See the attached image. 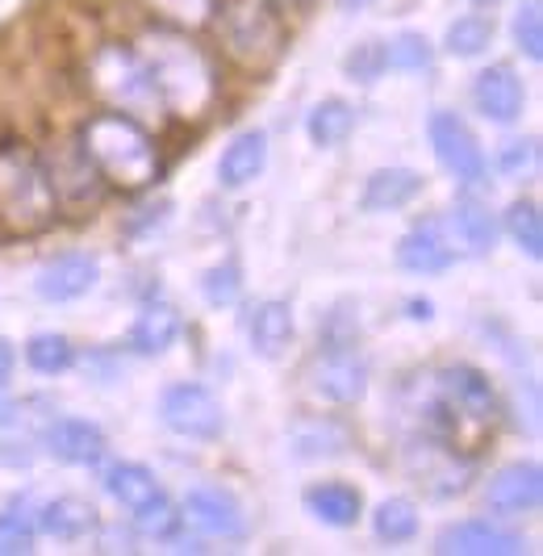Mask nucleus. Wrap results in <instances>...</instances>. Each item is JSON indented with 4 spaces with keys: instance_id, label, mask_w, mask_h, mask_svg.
Masks as SVG:
<instances>
[{
    "instance_id": "1",
    "label": "nucleus",
    "mask_w": 543,
    "mask_h": 556,
    "mask_svg": "<svg viewBox=\"0 0 543 556\" xmlns=\"http://www.w3.org/2000/svg\"><path fill=\"white\" fill-rule=\"evenodd\" d=\"M138 59L147 67V76L155 84L160 110L172 117H210L222 97L214 59L205 55L189 38V29L176 26H151L138 38Z\"/></svg>"
},
{
    "instance_id": "2",
    "label": "nucleus",
    "mask_w": 543,
    "mask_h": 556,
    "mask_svg": "<svg viewBox=\"0 0 543 556\" xmlns=\"http://www.w3.org/2000/svg\"><path fill=\"white\" fill-rule=\"evenodd\" d=\"M80 147L84 155L92 160V167L101 172V180L113 185V189H126V193H138L147 185L160 180V142L155 135L122 110H97L84 117L80 126Z\"/></svg>"
},
{
    "instance_id": "3",
    "label": "nucleus",
    "mask_w": 543,
    "mask_h": 556,
    "mask_svg": "<svg viewBox=\"0 0 543 556\" xmlns=\"http://www.w3.org/2000/svg\"><path fill=\"white\" fill-rule=\"evenodd\" d=\"M59 218L42 151L29 142H0V226L9 235H38Z\"/></svg>"
},
{
    "instance_id": "4",
    "label": "nucleus",
    "mask_w": 543,
    "mask_h": 556,
    "mask_svg": "<svg viewBox=\"0 0 543 556\" xmlns=\"http://www.w3.org/2000/svg\"><path fill=\"white\" fill-rule=\"evenodd\" d=\"M222 51L247 72H268L285 51V22L276 0H214V17Z\"/></svg>"
},
{
    "instance_id": "5",
    "label": "nucleus",
    "mask_w": 543,
    "mask_h": 556,
    "mask_svg": "<svg viewBox=\"0 0 543 556\" xmlns=\"http://www.w3.org/2000/svg\"><path fill=\"white\" fill-rule=\"evenodd\" d=\"M84 76H88L84 84L101 97L105 110H122L130 117H147V113L160 110L155 84L147 76L138 51L126 42H97L84 55Z\"/></svg>"
},
{
    "instance_id": "6",
    "label": "nucleus",
    "mask_w": 543,
    "mask_h": 556,
    "mask_svg": "<svg viewBox=\"0 0 543 556\" xmlns=\"http://www.w3.org/2000/svg\"><path fill=\"white\" fill-rule=\"evenodd\" d=\"M105 490L113 502H122L135 523L160 540H172L176 528H180V515L167 498V490L160 485V477L151 473L147 465H113L105 473Z\"/></svg>"
},
{
    "instance_id": "7",
    "label": "nucleus",
    "mask_w": 543,
    "mask_h": 556,
    "mask_svg": "<svg viewBox=\"0 0 543 556\" xmlns=\"http://www.w3.org/2000/svg\"><path fill=\"white\" fill-rule=\"evenodd\" d=\"M160 418L163 427L180 440H201L210 444L226 431V415H222V402L214 397V390L197 386V381H176L167 386L160 397Z\"/></svg>"
},
{
    "instance_id": "8",
    "label": "nucleus",
    "mask_w": 543,
    "mask_h": 556,
    "mask_svg": "<svg viewBox=\"0 0 543 556\" xmlns=\"http://www.w3.org/2000/svg\"><path fill=\"white\" fill-rule=\"evenodd\" d=\"M42 164H47V176H51V189H54V201H59V210H92V205H101V197H105V180H101V172L92 167V160L84 155L80 139L72 142H59L54 151L42 155Z\"/></svg>"
},
{
    "instance_id": "9",
    "label": "nucleus",
    "mask_w": 543,
    "mask_h": 556,
    "mask_svg": "<svg viewBox=\"0 0 543 556\" xmlns=\"http://www.w3.org/2000/svg\"><path fill=\"white\" fill-rule=\"evenodd\" d=\"M427 135H431L434 160L443 164L447 176H456L460 185H485V176H489L485 151H481L477 135L464 126L460 113L434 110L431 122H427Z\"/></svg>"
},
{
    "instance_id": "10",
    "label": "nucleus",
    "mask_w": 543,
    "mask_h": 556,
    "mask_svg": "<svg viewBox=\"0 0 543 556\" xmlns=\"http://www.w3.org/2000/svg\"><path fill=\"white\" fill-rule=\"evenodd\" d=\"M439 397H443V410L460 422H489L497 415V393L481 368L472 364H447L439 368Z\"/></svg>"
},
{
    "instance_id": "11",
    "label": "nucleus",
    "mask_w": 543,
    "mask_h": 556,
    "mask_svg": "<svg viewBox=\"0 0 543 556\" xmlns=\"http://www.w3.org/2000/svg\"><path fill=\"white\" fill-rule=\"evenodd\" d=\"M314 393L334 406H355L368 393V364L352 348H326V356L314 364Z\"/></svg>"
},
{
    "instance_id": "12",
    "label": "nucleus",
    "mask_w": 543,
    "mask_h": 556,
    "mask_svg": "<svg viewBox=\"0 0 543 556\" xmlns=\"http://www.w3.org/2000/svg\"><path fill=\"white\" fill-rule=\"evenodd\" d=\"M185 515H189L192 528H201L214 540H243L247 535L243 506L222 485H192L185 494Z\"/></svg>"
},
{
    "instance_id": "13",
    "label": "nucleus",
    "mask_w": 543,
    "mask_h": 556,
    "mask_svg": "<svg viewBox=\"0 0 543 556\" xmlns=\"http://www.w3.org/2000/svg\"><path fill=\"white\" fill-rule=\"evenodd\" d=\"M434 553L443 556H515L522 553V535L489 519H464L439 531Z\"/></svg>"
},
{
    "instance_id": "14",
    "label": "nucleus",
    "mask_w": 543,
    "mask_h": 556,
    "mask_svg": "<svg viewBox=\"0 0 543 556\" xmlns=\"http://www.w3.org/2000/svg\"><path fill=\"white\" fill-rule=\"evenodd\" d=\"M97 280H101V260L88 255V251H67V255H59L51 264H42L34 289H38L42 302L63 306V302H76L84 293H92Z\"/></svg>"
},
{
    "instance_id": "15",
    "label": "nucleus",
    "mask_w": 543,
    "mask_h": 556,
    "mask_svg": "<svg viewBox=\"0 0 543 556\" xmlns=\"http://www.w3.org/2000/svg\"><path fill=\"white\" fill-rule=\"evenodd\" d=\"M489 510L497 515H527L543 502V469L535 460H515V465H502L497 473L489 477L485 485Z\"/></svg>"
},
{
    "instance_id": "16",
    "label": "nucleus",
    "mask_w": 543,
    "mask_h": 556,
    "mask_svg": "<svg viewBox=\"0 0 543 556\" xmlns=\"http://www.w3.org/2000/svg\"><path fill=\"white\" fill-rule=\"evenodd\" d=\"M472 105L485 122H497V126H510L522 117V105H527V92H522V80L515 76V67L506 63H493L485 67L477 80H472Z\"/></svg>"
},
{
    "instance_id": "17",
    "label": "nucleus",
    "mask_w": 543,
    "mask_h": 556,
    "mask_svg": "<svg viewBox=\"0 0 543 556\" xmlns=\"http://www.w3.org/2000/svg\"><path fill=\"white\" fill-rule=\"evenodd\" d=\"M47 452L63 465H97L105 456V431L88 418H54L47 427Z\"/></svg>"
},
{
    "instance_id": "18",
    "label": "nucleus",
    "mask_w": 543,
    "mask_h": 556,
    "mask_svg": "<svg viewBox=\"0 0 543 556\" xmlns=\"http://www.w3.org/2000/svg\"><path fill=\"white\" fill-rule=\"evenodd\" d=\"M247 339H251V352L260 361H280L293 343V306L280 298L260 302L247 318Z\"/></svg>"
},
{
    "instance_id": "19",
    "label": "nucleus",
    "mask_w": 543,
    "mask_h": 556,
    "mask_svg": "<svg viewBox=\"0 0 543 556\" xmlns=\"http://www.w3.org/2000/svg\"><path fill=\"white\" fill-rule=\"evenodd\" d=\"M352 444V427H343L339 418H301L289 427V452L298 460H334Z\"/></svg>"
},
{
    "instance_id": "20",
    "label": "nucleus",
    "mask_w": 543,
    "mask_h": 556,
    "mask_svg": "<svg viewBox=\"0 0 543 556\" xmlns=\"http://www.w3.org/2000/svg\"><path fill=\"white\" fill-rule=\"evenodd\" d=\"M264 167H268V135L264 130H243L222 151L217 180H222V189H247L251 180L264 176Z\"/></svg>"
},
{
    "instance_id": "21",
    "label": "nucleus",
    "mask_w": 543,
    "mask_h": 556,
    "mask_svg": "<svg viewBox=\"0 0 543 556\" xmlns=\"http://www.w3.org/2000/svg\"><path fill=\"white\" fill-rule=\"evenodd\" d=\"M418 193H422V176L414 167H377L364 180L359 205L368 214H393V210H406Z\"/></svg>"
},
{
    "instance_id": "22",
    "label": "nucleus",
    "mask_w": 543,
    "mask_h": 556,
    "mask_svg": "<svg viewBox=\"0 0 543 556\" xmlns=\"http://www.w3.org/2000/svg\"><path fill=\"white\" fill-rule=\"evenodd\" d=\"M305 510L326 523V528H355L359 523V515H364V498H359V490L348 485V481H314L305 494Z\"/></svg>"
},
{
    "instance_id": "23",
    "label": "nucleus",
    "mask_w": 543,
    "mask_h": 556,
    "mask_svg": "<svg viewBox=\"0 0 543 556\" xmlns=\"http://www.w3.org/2000/svg\"><path fill=\"white\" fill-rule=\"evenodd\" d=\"M452 260H456V251L447 248V239L439 235L434 223H418L414 230H406L402 243H397V264H402L406 273H414V277H434V273H443Z\"/></svg>"
},
{
    "instance_id": "24",
    "label": "nucleus",
    "mask_w": 543,
    "mask_h": 556,
    "mask_svg": "<svg viewBox=\"0 0 543 556\" xmlns=\"http://www.w3.org/2000/svg\"><path fill=\"white\" fill-rule=\"evenodd\" d=\"M180 331H185L180 309L167 306V302H151V306H142V314L130 327V348H135L138 356H160V352H167L180 339Z\"/></svg>"
},
{
    "instance_id": "25",
    "label": "nucleus",
    "mask_w": 543,
    "mask_h": 556,
    "mask_svg": "<svg viewBox=\"0 0 543 556\" xmlns=\"http://www.w3.org/2000/svg\"><path fill=\"white\" fill-rule=\"evenodd\" d=\"M38 528L54 535V540H84L88 531L97 528V506L84 498H54L42 506Z\"/></svg>"
},
{
    "instance_id": "26",
    "label": "nucleus",
    "mask_w": 543,
    "mask_h": 556,
    "mask_svg": "<svg viewBox=\"0 0 543 556\" xmlns=\"http://www.w3.org/2000/svg\"><path fill=\"white\" fill-rule=\"evenodd\" d=\"M452 235H456V243H460L468 255H489V251L497 248V223H493V214H489L485 205H477V201H460L456 210H452Z\"/></svg>"
},
{
    "instance_id": "27",
    "label": "nucleus",
    "mask_w": 543,
    "mask_h": 556,
    "mask_svg": "<svg viewBox=\"0 0 543 556\" xmlns=\"http://www.w3.org/2000/svg\"><path fill=\"white\" fill-rule=\"evenodd\" d=\"M305 130H310V142L314 147H339L348 142V135L355 130V110L339 97H326L318 101L310 117H305Z\"/></svg>"
},
{
    "instance_id": "28",
    "label": "nucleus",
    "mask_w": 543,
    "mask_h": 556,
    "mask_svg": "<svg viewBox=\"0 0 543 556\" xmlns=\"http://www.w3.org/2000/svg\"><path fill=\"white\" fill-rule=\"evenodd\" d=\"M26 364L34 372H42V377H59V372H67V368L76 364V348H72L67 334L38 331V334H29V343H26Z\"/></svg>"
},
{
    "instance_id": "29",
    "label": "nucleus",
    "mask_w": 543,
    "mask_h": 556,
    "mask_svg": "<svg viewBox=\"0 0 543 556\" xmlns=\"http://www.w3.org/2000/svg\"><path fill=\"white\" fill-rule=\"evenodd\" d=\"M372 531L380 544H409L418 535V506L409 498H384L372 515Z\"/></svg>"
},
{
    "instance_id": "30",
    "label": "nucleus",
    "mask_w": 543,
    "mask_h": 556,
    "mask_svg": "<svg viewBox=\"0 0 543 556\" xmlns=\"http://www.w3.org/2000/svg\"><path fill=\"white\" fill-rule=\"evenodd\" d=\"M489 42H493V17H485V13H464V17H456L447 26V38H443V47L460 59L485 55Z\"/></svg>"
},
{
    "instance_id": "31",
    "label": "nucleus",
    "mask_w": 543,
    "mask_h": 556,
    "mask_svg": "<svg viewBox=\"0 0 543 556\" xmlns=\"http://www.w3.org/2000/svg\"><path fill=\"white\" fill-rule=\"evenodd\" d=\"M506 230L515 239L518 248L527 251V260H543V218H540V205L535 201H515L506 210Z\"/></svg>"
},
{
    "instance_id": "32",
    "label": "nucleus",
    "mask_w": 543,
    "mask_h": 556,
    "mask_svg": "<svg viewBox=\"0 0 543 556\" xmlns=\"http://www.w3.org/2000/svg\"><path fill=\"white\" fill-rule=\"evenodd\" d=\"M163 26L176 29H205L214 17V0H142Z\"/></svg>"
},
{
    "instance_id": "33",
    "label": "nucleus",
    "mask_w": 543,
    "mask_h": 556,
    "mask_svg": "<svg viewBox=\"0 0 543 556\" xmlns=\"http://www.w3.org/2000/svg\"><path fill=\"white\" fill-rule=\"evenodd\" d=\"M201 293H205V302L210 306H235L239 298H243V268L235 264V260H222L214 264L205 277H201Z\"/></svg>"
},
{
    "instance_id": "34",
    "label": "nucleus",
    "mask_w": 543,
    "mask_h": 556,
    "mask_svg": "<svg viewBox=\"0 0 543 556\" xmlns=\"http://www.w3.org/2000/svg\"><path fill=\"white\" fill-rule=\"evenodd\" d=\"M431 42L422 38V34H414V29H406V34H397L389 47H384V63L389 67H397V72H422V67H431Z\"/></svg>"
},
{
    "instance_id": "35",
    "label": "nucleus",
    "mask_w": 543,
    "mask_h": 556,
    "mask_svg": "<svg viewBox=\"0 0 543 556\" xmlns=\"http://www.w3.org/2000/svg\"><path fill=\"white\" fill-rule=\"evenodd\" d=\"M515 42L518 51L540 63L543 59V13H540V0H527L522 9L515 13Z\"/></svg>"
},
{
    "instance_id": "36",
    "label": "nucleus",
    "mask_w": 543,
    "mask_h": 556,
    "mask_svg": "<svg viewBox=\"0 0 543 556\" xmlns=\"http://www.w3.org/2000/svg\"><path fill=\"white\" fill-rule=\"evenodd\" d=\"M343 67H348V76H352V80L372 84L380 72L389 67V63H384V47H380V42H359L352 55L343 59Z\"/></svg>"
},
{
    "instance_id": "37",
    "label": "nucleus",
    "mask_w": 543,
    "mask_h": 556,
    "mask_svg": "<svg viewBox=\"0 0 543 556\" xmlns=\"http://www.w3.org/2000/svg\"><path fill=\"white\" fill-rule=\"evenodd\" d=\"M535 139H515L502 147V155H497V164H502V172H510V176H522L527 167L535 164Z\"/></svg>"
},
{
    "instance_id": "38",
    "label": "nucleus",
    "mask_w": 543,
    "mask_h": 556,
    "mask_svg": "<svg viewBox=\"0 0 543 556\" xmlns=\"http://www.w3.org/2000/svg\"><path fill=\"white\" fill-rule=\"evenodd\" d=\"M29 548H34L29 523H22L17 515H4L0 519V553H29Z\"/></svg>"
},
{
    "instance_id": "39",
    "label": "nucleus",
    "mask_w": 543,
    "mask_h": 556,
    "mask_svg": "<svg viewBox=\"0 0 543 556\" xmlns=\"http://www.w3.org/2000/svg\"><path fill=\"white\" fill-rule=\"evenodd\" d=\"M17 415H22L17 397L4 390V381H0V431H4V427H13V422H17Z\"/></svg>"
},
{
    "instance_id": "40",
    "label": "nucleus",
    "mask_w": 543,
    "mask_h": 556,
    "mask_svg": "<svg viewBox=\"0 0 543 556\" xmlns=\"http://www.w3.org/2000/svg\"><path fill=\"white\" fill-rule=\"evenodd\" d=\"M13 364H17V352H13V343H9L4 334H0V381H9Z\"/></svg>"
},
{
    "instance_id": "41",
    "label": "nucleus",
    "mask_w": 543,
    "mask_h": 556,
    "mask_svg": "<svg viewBox=\"0 0 543 556\" xmlns=\"http://www.w3.org/2000/svg\"><path fill=\"white\" fill-rule=\"evenodd\" d=\"M409 318H418V323H427V318H434V306L427 302V298H414V302H406Z\"/></svg>"
},
{
    "instance_id": "42",
    "label": "nucleus",
    "mask_w": 543,
    "mask_h": 556,
    "mask_svg": "<svg viewBox=\"0 0 543 556\" xmlns=\"http://www.w3.org/2000/svg\"><path fill=\"white\" fill-rule=\"evenodd\" d=\"M334 4H339V9H343V13H359V9H368V4H372V0H334Z\"/></svg>"
},
{
    "instance_id": "43",
    "label": "nucleus",
    "mask_w": 543,
    "mask_h": 556,
    "mask_svg": "<svg viewBox=\"0 0 543 556\" xmlns=\"http://www.w3.org/2000/svg\"><path fill=\"white\" fill-rule=\"evenodd\" d=\"M472 4H497V0H472Z\"/></svg>"
},
{
    "instance_id": "44",
    "label": "nucleus",
    "mask_w": 543,
    "mask_h": 556,
    "mask_svg": "<svg viewBox=\"0 0 543 556\" xmlns=\"http://www.w3.org/2000/svg\"><path fill=\"white\" fill-rule=\"evenodd\" d=\"M285 4H305V0H285Z\"/></svg>"
}]
</instances>
